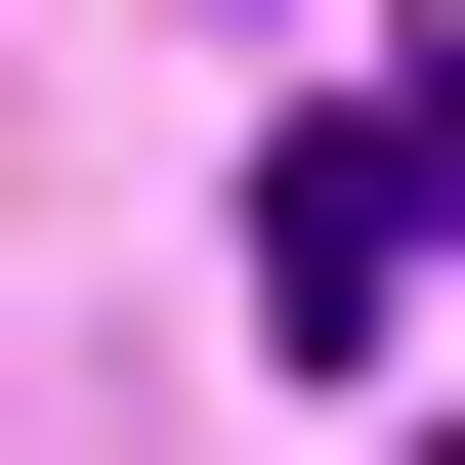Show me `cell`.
Here are the masks:
<instances>
[{
  "instance_id": "obj_1",
  "label": "cell",
  "mask_w": 465,
  "mask_h": 465,
  "mask_svg": "<svg viewBox=\"0 0 465 465\" xmlns=\"http://www.w3.org/2000/svg\"><path fill=\"white\" fill-rule=\"evenodd\" d=\"M423 296H465V85H339V127L254 170V339H296V381H381Z\"/></svg>"
}]
</instances>
